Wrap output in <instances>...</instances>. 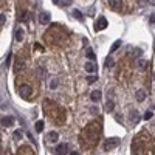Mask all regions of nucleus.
Returning <instances> with one entry per match:
<instances>
[{"label": "nucleus", "mask_w": 155, "mask_h": 155, "mask_svg": "<svg viewBox=\"0 0 155 155\" xmlns=\"http://www.w3.org/2000/svg\"><path fill=\"white\" fill-rule=\"evenodd\" d=\"M73 17L75 19H78V20H84V16H82V12L81 11H78V9H73Z\"/></svg>", "instance_id": "f3484780"}, {"label": "nucleus", "mask_w": 155, "mask_h": 155, "mask_svg": "<svg viewBox=\"0 0 155 155\" xmlns=\"http://www.w3.org/2000/svg\"><path fill=\"white\" fill-rule=\"evenodd\" d=\"M16 39H17L19 42L24 41V29L22 28H17V31H16Z\"/></svg>", "instance_id": "4468645a"}, {"label": "nucleus", "mask_w": 155, "mask_h": 155, "mask_svg": "<svg viewBox=\"0 0 155 155\" xmlns=\"http://www.w3.org/2000/svg\"><path fill=\"white\" fill-rule=\"evenodd\" d=\"M90 113H93V115H96V113H98V109L95 107V105H93V107H90Z\"/></svg>", "instance_id": "cd10ccee"}, {"label": "nucleus", "mask_w": 155, "mask_h": 155, "mask_svg": "<svg viewBox=\"0 0 155 155\" xmlns=\"http://www.w3.org/2000/svg\"><path fill=\"white\" fill-rule=\"evenodd\" d=\"M67 150H68V146L64 143V144H59V146L56 147V150H54V152H56V154H65Z\"/></svg>", "instance_id": "9b49d317"}, {"label": "nucleus", "mask_w": 155, "mask_h": 155, "mask_svg": "<svg viewBox=\"0 0 155 155\" xmlns=\"http://www.w3.org/2000/svg\"><path fill=\"white\" fill-rule=\"evenodd\" d=\"M0 124H2L3 127H11L12 124H14V118L12 116H3L2 120H0Z\"/></svg>", "instance_id": "20e7f679"}, {"label": "nucleus", "mask_w": 155, "mask_h": 155, "mask_svg": "<svg viewBox=\"0 0 155 155\" xmlns=\"http://www.w3.org/2000/svg\"><path fill=\"white\" fill-rule=\"evenodd\" d=\"M149 24L152 25V26H155V14H152V16H150V19H149Z\"/></svg>", "instance_id": "a878e982"}, {"label": "nucleus", "mask_w": 155, "mask_h": 155, "mask_svg": "<svg viewBox=\"0 0 155 155\" xmlns=\"http://www.w3.org/2000/svg\"><path fill=\"white\" fill-rule=\"evenodd\" d=\"M6 67H9V64H11V54H8V58H6Z\"/></svg>", "instance_id": "c85d7f7f"}, {"label": "nucleus", "mask_w": 155, "mask_h": 155, "mask_svg": "<svg viewBox=\"0 0 155 155\" xmlns=\"http://www.w3.org/2000/svg\"><path fill=\"white\" fill-rule=\"evenodd\" d=\"M130 121H132L133 124L140 121V115H138V112H137V110H132V112H130Z\"/></svg>", "instance_id": "f8f14e48"}, {"label": "nucleus", "mask_w": 155, "mask_h": 155, "mask_svg": "<svg viewBox=\"0 0 155 155\" xmlns=\"http://www.w3.org/2000/svg\"><path fill=\"white\" fill-rule=\"evenodd\" d=\"M22 138V132L20 130H16V133H14V140H20Z\"/></svg>", "instance_id": "393cba45"}, {"label": "nucleus", "mask_w": 155, "mask_h": 155, "mask_svg": "<svg viewBox=\"0 0 155 155\" xmlns=\"http://www.w3.org/2000/svg\"><path fill=\"white\" fill-rule=\"evenodd\" d=\"M5 22H6V17L2 14V12H0V26H3V25H5Z\"/></svg>", "instance_id": "5701e85b"}, {"label": "nucleus", "mask_w": 155, "mask_h": 155, "mask_svg": "<svg viewBox=\"0 0 155 155\" xmlns=\"http://www.w3.org/2000/svg\"><path fill=\"white\" fill-rule=\"evenodd\" d=\"M50 14H48V12H41V14H39V22H41L42 25H48L50 24Z\"/></svg>", "instance_id": "423d86ee"}, {"label": "nucleus", "mask_w": 155, "mask_h": 155, "mask_svg": "<svg viewBox=\"0 0 155 155\" xmlns=\"http://www.w3.org/2000/svg\"><path fill=\"white\" fill-rule=\"evenodd\" d=\"M154 81H155V73H154Z\"/></svg>", "instance_id": "2f4dec72"}, {"label": "nucleus", "mask_w": 155, "mask_h": 155, "mask_svg": "<svg viewBox=\"0 0 155 155\" xmlns=\"http://www.w3.org/2000/svg\"><path fill=\"white\" fill-rule=\"evenodd\" d=\"M150 5H155V0H150Z\"/></svg>", "instance_id": "7c9ffc66"}, {"label": "nucleus", "mask_w": 155, "mask_h": 155, "mask_svg": "<svg viewBox=\"0 0 155 155\" xmlns=\"http://www.w3.org/2000/svg\"><path fill=\"white\" fill-rule=\"evenodd\" d=\"M109 3H110V8L115 9V11H120L121 6H123V2H121V0H109Z\"/></svg>", "instance_id": "6e6552de"}, {"label": "nucleus", "mask_w": 155, "mask_h": 155, "mask_svg": "<svg viewBox=\"0 0 155 155\" xmlns=\"http://www.w3.org/2000/svg\"><path fill=\"white\" fill-rule=\"evenodd\" d=\"M107 25H109L107 19H105L104 16H101V17L96 20V24H95V29H96V31H101V29L107 28Z\"/></svg>", "instance_id": "7ed1b4c3"}, {"label": "nucleus", "mask_w": 155, "mask_h": 155, "mask_svg": "<svg viewBox=\"0 0 155 155\" xmlns=\"http://www.w3.org/2000/svg\"><path fill=\"white\" fill-rule=\"evenodd\" d=\"M105 107H107V110H112V109H113V101L109 99V101H107V105H105Z\"/></svg>", "instance_id": "b1692460"}, {"label": "nucleus", "mask_w": 155, "mask_h": 155, "mask_svg": "<svg viewBox=\"0 0 155 155\" xmlns=\"http://www.w3.org/2000/svg\"><path fill=\"white\" fill-rule=\"evenodd\" d=\"M104 65H105V67H107V68H110V67H112V65H113V58H112V56H109V58H107V59H105V62H104Z\"/></svg>", "instance_id": "aec40b11"}, {"label": "nucleus", "mask_w": 155, "mask_h": 155, "mask_svg": "<svg viewBox=\"0 0 155 155\" xmlns=\"http://www.w3.org/2000/svg\"><path fill=\"white\" fill-rule=\"evenodd\" d=\"M152 115H154L152 112H150V110H147L146 113H144V120H146V121H149L150 118H152Z\"/></svg>", "instance_id": "4be33fe9"}, {"label": "nucleus", "mask_w": 155, "mask_h": 155, "mask_svg": "<svg viewBox=\"0 0 155 155\" xmlns=\"http://www.w3.org/2000/svg\"><path fill=\"white\" fill-rule=\"evenodd\" d=\"M58 138H59L58 132H50V133H48V140L53 141V143H56V141H58Z\"/></svg>", "instance_id": "ddd939ff"}, {"label": "nucleus", "mask_w": 155, "mask_h": 155, "mask_svg": "<svg viewBox=\"0 0 155 155\" xmlns=\"http://www.w3.org/2000/svg\"><path fill=\"white\" fill-rule=\"evenodd\" d=\"M85 56H87V59H90V61H95V59H96V56H95V53L92 48H88V50L85 51Z\"/></svg>", "instance_id": "2eb2a0df"}, {"label": "nucleus", "mask_w": 155, "mask_h": 155, "mask_svg": "<svg viewBox=\"0 0 155 155\" xmlns=\"http://www.w3.org/2000/svg\"><path fill=\"white\" fill-rule=\"evenodd\" d=\"M33 95V88L29 87V85H22L20 88H19V96L22 98V99H28V98H31Z\"/></svg>", "instance_id": "f03ea898"}, {"label": "nucleus", "mask_w": 155, "mask_h": 155, "mask_svg": "<svg viewBox=\"0 0 155 155\" xmlns=\"http://www.w3.org/2000/svg\"><path fill=\"white\" fill-rule=\"evenodd\" d=\"M147 3H149V0H138V5H141V6H146Z\"/></svg>", "instance_id": "bb28decb"}, {"label": "nucleus", "mask_w": 155, "mask_h": 155, "mask_svg": "<svg viewBox=\"0 0 155 155\" xmlns=\"http://www.w3.org/2000/svg\"><path fill=\"white\" fill-rule=\"evenodd\" d=\"M25 68V61L24 59H20V58H17L16 59V64H14V71L16 73H19V71H22Z\"/></svg>", "instance_id": "39448f33"}, {"label": "nucleus", "mask_w": 155, "mask_h": 155, "mask_svg": "<svg viewBox=\"0 0 155 155\" xmlns=\"http://www.w3.org/2000/svg\"><path fill=\"white\" fill-rule=\"evenodd\" d=\"M103 98V92L101 90H93L92 92V95H90V99L93 101V103H98V101Z\"/></svg>", "instance_id": "0eeeda50"}, {"label": "nucleus", "mask_w": 155, "mask_h": 155, "mask_svg": "<svg viewBox=\"0 0 155 155\" xmlns=\"http://www.w3.org/2000/svg\"><path fill=\"white\" fill-rule=\"evenodd\" d=\"M96 81H98V76H95V75H90V76L87 78L88 84H93V82H96Z\"/></svg>", "instance_id": "412c9836"}, {"label": "nucleus", "mask_w": 155, "mask_h": 155, "mask_svg": "<svg viewBox=\"0 0 155 155\" xmlns=\"http://www.w3.org/2000/svg\"><path fill=\"white\" fill-rule=\"evenodd\" d=\"M147 65V61H144V59H140V61H137V67L140 68V70H144Z\"/></svg>", "instance_id": "dca6fc26"}, {"label": "nucleus", "mask_w": 155, "mask_h": 155, "mask_svg": "<svg viewBox=\"0 0 155 155\" xmlns=\"http://www.w3.org/2000/svg\"><path fill=\"white\" fill-rule=\"evenodd\" d=\"M135 98H137L138 103H143V101L146 99V92H144V90H138L137 93H135Z\"/></svg>", "instance_id": "1a4fd4ad"}, {"label": "nucleus", "mask_w": 155, "mask_h": 155, "mask_svg": "<svg viewBox=\"0 0 155 155\" xmlns=\"http://www.w3.org/2000/svg\"><path fill=\"white\" fill-rule=\"evenodd\" d=\"M121 44H123V42H121V41H116V42H115V44H113V45H112V47H110V53H115V51H116L118 48L121 47Z\"/></svg>", "instance_id": "a211bd4d"}, {"label": "nucleus", "mask_w": 155, "mask_h": 155, "mask_svg": "<svg viewBox=\"0 0 155 155\" xmlns=\"http://www.w3.org/2000/svg\"><path fill=\"white\" fill-rule=\"evenodd\" d=\"M34 48H37V50H41V51L44 50V47H42V45H39V44H36V45H34Z\"/></svg>", "instance_id": "c756f323"}, {"label": "nucleus", "mask_w": 155, "mask_h": 155, "mask_svg": "<svg viewBox=\"0 0 155 155\" xmlns=\"http://www.w3.org/2000/svg\"><path fill=\"white\" fill-rule=\"evenodd\" d=\"M85 70H87L88 73H95V71L98 70V67L93 64V62H87V64H85Z\"/></svg>", "instance_id": "9d476101"}, {"label": "nucleus", "mask_w": 155, "mask_h": 155, "mask_svg": "<svg viewBox=\"0 0 155 155\" xmlns=\"http://www.w3.org/2000/svg\"><path fill=\"white\" fill-rule=\"evenodd\" d=\"M34 129H36V132H42V130H44V121H37L36 126H34Z\"/></svg>", "instance_id": "6ab92c4d"}, {"label": "nucleus", "mask_w": 155, "mask_h": 155, "mask_svg": "<svg viewBox=\"0 0 155 155\" xmlns=\"http://www.w3.org/2000/svg\"><path fill=\"white\" fill-rule=\"evenodd\" d=\"M118 144H120V138H107L104 141V150H112L118 147Z\"/></svg>", "instance_id": "f257e3e1"}]
</instances>
